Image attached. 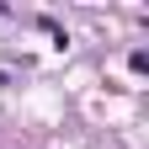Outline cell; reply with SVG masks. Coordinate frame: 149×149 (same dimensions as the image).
<instances>
[{
	"label": "cell",
	"mask_w": 149,
	"mask_h": 149,
	"mask_svg": "<svg viewBox=\"0 0 149 149\" xmlns=\"http://www.w3.org/2000/svg\"><path fill=\"white\" fill-rule=\"evenodd\" d=\"M128 69L144 74V69H149V48H133V53H128Z\"/></svg>",
	"instance_id": "obj_1"
}]
</instances>
